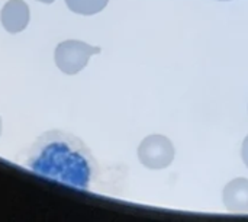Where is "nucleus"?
Instances as JSON below:
<instances>
[{
    "label": "nucleus",
    "mask_w": 248,
    "mask_h": 222,
    "mask_svg": "<svg viewBox=\"0 0 248 222\" xmlns=\"http://www.w3.org/2000/svg\"><path fill=\"white\" fill-rule=\"evenodd\" d=\"M219 1H228V0H219Z\"/></svg>",
    "instance_id": "obj_10"
},
{
    "label": "nucleus",
    "mask_w": 248,
    "mask_h": 222,
    "mask_svg": "<svg viewBox=\"0 0 248 222\" xmlns=\"http://www.w3.org/2000/svg\"><path fill=\"white\" fill-rule=\"evenodd\" d=\"M138 159L150 170L166 169L174 160V145L164 135H148L138 147Z\"/></svg>",
    "instance_id": "obj_3"
},
{
    "label": "nucleus",
    "mask_w": 248,
    "mask_h": 222,
    "mask_svg": "<svg viewBox=\"0 0 248 222\" xmlns=\"http://www.w3.org/2000/svg\"><path fill=\"white\" fill-rule=\"evenodd\" d=\"M99 52H100L99 47H93L77 39H68L57 45L54 52V60L57 67L64 74L74 76L87 65L92 55Z\"/></svg>",
    "instance_id": "obj_2"
},
{
    "label": "nucleus",
    "mask_w": 248,
    "mask_h": 222,
    "mask_svg": "<svg viewBox=\"0 0 248 222\" xmlns=\"http://www.w3.org/2000/svg\"><path fill=\"white\" fill-rule=\"evenodd\" d=\"M241 157H243V161L244 164L248 167V135L246 137L244 143H243V148H241Z\"/></svg>",
    "instance_id": "obj_7"
},
{
    "label": "nucleus",
    "mask_w": 248,
    "mask_h": 222,
    "mask_svg": "<svg viewBox=\"0 0 248 222\" xmlns=\"http://www.w3.org/2000/svg\"><path fill=\"white\" fill-rule=\"evenodd\" d=\"M29 6L23 0H9L0 13L1 25L9 33L22 32L29 23Z\"/></svg>",
    "instance_id": "obj_4"
},
{
    "label": "nucleus",
    "mask_w": 248,
    "mask_h": 222,
    "mask_svg": "<svg viewBox=\"0 0 248 222\" xmlns=\"http://www.w3.org/2000/svg\"><path fill=\"white\" fill-rule=\"evenodd\" d=\"M0 135H1V118H0Z\"/></svg>",
    "instance_id": "obj_9"
},
{
    "label": "nucleus",
    "mask_w": 248,
    "mask_h": 222,
    "mask_svg": "<svg viewBox=\"0 0 248 222\" xmlns=\"http://www.w3.org/2000/svg\"><path fill=\"white\" fill-rule=\"evenodd\" d=\"M222 201L230 212H248V179L237 177L231 180L222 190Z\"/></svg>",
    "instance_id": "obj_5"
},
{
    "label": "nucleus",
    "mask_w": 248,
    "mask_h": 222,
    "mask_svg": "<svg viewBox=\"0 0 248 222\" xmlns=\"http://www.w3.org/2000/svg\"><path fill=\"white\" fill-rule=\"evenodd\" d=\"M23 163L39 176L83 190L93 182L97 166L89 148L62 131H48L38 137Z\"/></svg>",
    "instance_id": "obj_1"
},
{
    "label": "nucleus",
    "mask_w": 248,
    "mask_h": 222,
    "mask_svg": "<svg viewBox=\"0 0 248 222\" xmlns=\"http://www.w3.org/2000/svg\"><path fill=\"white\" fill-rule=\"evenodd\" d=\"M38 1H41V3H45V4H49V3H52L54 0H38Z\"/></svg>",
    "instance_id": "obj_8"
},
{
    "label": "nucleus",
    "mask_w": 248,
    "mask_h": 222,
    "mask_svg": "<svg viewBox=\"0 0 248 222\" xmlns=\"http://www.w3.org/2000/svg\"><path fill=\"white\" fill-rule=\"evenodd\" d=\"M109 0H65L67 7L78 15H96L106 7Z\"/></svg>",
    "instance_id": "obj_6"
}]
</instances>
